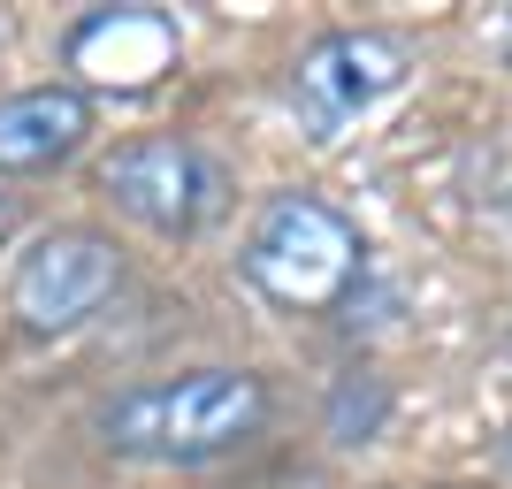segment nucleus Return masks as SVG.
I'll return each instance as SVG.
<instances>
[{
  "label": "nucleus",
  "instance_id": "1",
  "mask_svg": "<svg viewBox=\"0 0 512 489\" xmlns=\"http://www.w3.org/2000/svg\"><path fill=\"white\" fill-rule=\"evenodd\" d=\"M268 421V383L253 367H192L161 383H130L100 405V444L115 459H153V467H207L253 444Z\"/></svg>",
  "mask_w": 512,
  "mask_h": 489
},
{
  "label": "nucleus",
  "instance_id": "2",
  "mask_svg": "<svg viewBox=\"0 0 512 489\" xmlns=\"http://www.w3.org/2000/svg\"><path fill=\"white\" fill-rule=\"evenodd\" d=\"M237 276L253 283L276 314H329L352 306L367 283V237L344 207H329L321 192H276L253 214Z\"/></svg>",
  "mask_w": 512,
  "mask_h": 489
},
{
  "label": "nucleus",
  "instance_id": "3",
  "mask_svg": "<svg viewBox=\"0 0 512 489\" xmlns=\"http://www.w3.org/2000/svg\"><path fill=\"white\" fill-rule=\"evenodd\" d=\"M100 192L153 237H192L207 230L222 199H230V176L214 169L192 138H130L100 161Z\"/></svg>",
  "mask_w": 512,
  "mask_h": 489
},
{
  "label": "nucleus",
  "instance_id": "4",
  "mask_svg": "<svg viewBox=\"0 0 512 489\" xmlns=\"http://www.w3.org/2000/svg\"><path fill=\"white\" fill-rule=\"evenodd\" d=\"M115 283H123V253L100 230H46L31 237V253L8 276V314L31 337H69L107 306Z\"/></svg>",
  "mask_w": 512,
  "mask_h": 489
},
{
  "label": "nucleus",
  "instance_id": "5",
  "mask_svg": "<svg viewBox=\"0 0 512 489\" xmlns=\"http://www.w3.org/2000/svg\"><path fill=\"white\" fill-rule=\"evenodd\" d=\"M398 85H406V46L390 31H329L291 69V107H299L306 138L329 146V138H344L367 107L390 100Z\"/></svg>",
  "mask_w": 512,
  "mask_h": 489
},
{
  "label": "nucleus",
  "instance_id": "6",
  "mask_svg": "<svg viewBox=\"0 0 512 489\" xmlns=\"http://www.w3.org/2000/svg\"><path fill=\"white\" fill-rule=\"evenodd\" d=\"M69 69L77 92H146L176 69V23L161 8H92L69 23Z\"/></svg>",
  "mask_w": 512,
  "mask_h": 489
},
{
  "label": "nucleus",
  "instance_id": "7",
  "mask_svg": "<svg viewBox=\"0 0 512 489\" xmlns=\"http://www.w3.org/2000/svg\"><path fill=\"white\" fill-rule=\"evenodd\" d=\"M92 138V92L31 85L0 100V176H39Z\"/></svg>",
  "mask_w": 512,
  "mask_h": 489
},
{
  "label": "nucleus",
  "instance_id": "8",
  "mask_svg": "<svg viewBox=\"0 0 512 489\" xmlns=\"http://www.w3.org/2000/svg\"><path fill=\"white\" fill-rule=\"evenodd\" d=\"M329 436L337 444H375L383 436V421H390V390H383V375H367V367H352V375H337V390H329Z\"/></svg>",
  "mask_w": 512,
  "mask_h": 489
},
{
  "label": "nucleus",
  "instance_id": "9",
  "mask_svg": "<svg viewBox=\"0 0 512 489\" xmlns=\"http://www.w3.org/2000/svg\"><path fill=\"white\" fill-rule=\"evenodd\" d=\"M8 230H16V199L0 192V237H8Z\"/></svg>",
  "mask_w": 512,
  "mask_h": 489
},
{
  "label": "nucleus",
  "instance_id": "10",
  "mask_svg": "<svg viewBox=\"0 0 512 489\" xmlns=\"http://www.w3.org/2000/svg\"><path fill=\"white\" fill-rule=\"evenodd\" d=\"M497 467H505V474H512V428H505V444H497Z\"/></svg>",
  "mask_w": 512,
  "mask_h": 489
}]
</instances>
